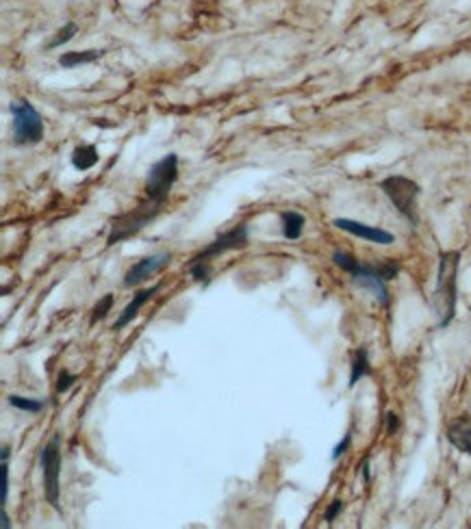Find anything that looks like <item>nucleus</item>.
Listing matches in <instances>:
<instances>
[{
	"label": "nucleus",
	"mask_w": 471,
	"mask_h": 529,
	"mask_svg": "<svg viewBox=\"0 0 471 529\" xmlns=\"http://www.w3.org/2000/svg\"><path fill=\"white\" fill-rule=\"evenodd\" d=\"M458 252H443L436 271V287L432 291V308L439 317V328H448L456 314V295H458Z\"/></svg>",
	"instance_id": "nucleus-1"
},
{
	"label": "nucleus",
	"mask_w": 471,
	"mask_h": 529,
	"mask_svg": "<svg viewBox=\"0 0 471 529\" xmlns=\"http://www.w3.org/2000/svg\"><path fill=\"white\" fill-rule=\"evenodd\" d=\"M161 210H163V204L146 198L135 208H130V210H126V213L113 217L111 220V230H109V237H107V245L111 248V245H118V243L135 237L137 232H142L161 213Z\"/></svg>",
	"instance_id": "nucleus-2"
},
{
	"label": "nucleus",
	"mask_w": 471,
	"mask_h": 529,
	"mask_svg": "<svg viewBox=\"0 0 471 529\" xmlns=\"http://www.w3.org/2000/svg\"><path fill=\"white\" fill-rule=\"evenodd\" d=\"M13 144L16 146H38L44 139V120L40 111L26 100H13L9 104Z\"/></svg>",
	"instance_id": "nucleus-3"
},
{
	"label": "nucleus",
	"mask_w": 471,
	"mask_h": 529,
	"mask_svg": "<svg viewBox=\"0 0 471 529\" xmlns=\"http://www.w3.org/2000/svg\"><path fill=\"white\" fill-rule=\"evenodd\" d=\"M380 189L382 193L391 200V204L397 208V213L409 220L413 226H417L419 217H417V200L421 193V187L411 181L409 176H389V178L380 181Z\"/></svg>",
	"instance_id": "nucleus-4"
},
{
	"label": "nucleus",
	"mask_w": 471,
	"mask_h": 529,
	"mask_svg": "<svg viewBox=\"0 0 471 529\" xmlns=\"http://www.w3.org/2000/svg\"><path fill=\"white\" fill-rule=\"evenodd\" d=\"M42 477H44V497L50 508L61 512V438L55 434L40 453Z\"/></svg>",
	"instance_id": "nucleus-5"
},
{
	"label": "nucleus",
	"mask_w": 471,
	"mask_h": 529,
	"mask_svg": "<svg viewBox=\"0 0 471 529\" xmlns=\"http://www.w3.org/2000/svg\"><path fill=\"white\" fill-rule=\"evenodd\" d=\"M176 181H178V157L172 152V154H165L161 161H157L150 167L148 178H146V198L159 204H165Z\"/></svg>",
	"instance_id": "nucleus-6"
},
{
	"label": "nucleus",
	"mask_w": 471,
	"mask_h": 529,
	"mask_svg": "<svg viewBox=\"0 0 471 529\" xmlns=\"http://www.w3.org/2000/svg\"><path fill=\"white\" fill-rule=\"evenodd\" d=\"M244 248H248V226L239 224V226L222 232L215 241H211L198 256L191 258V263H211V258H217L226 252L244 250Z\"/></svg>",
	"instance_id": "nucleus-7"
},
{
	"label": "nucleus",
	"mask_w": 471,
	"mask_h": 529,
	"mask_svg": "<svg viewBox=\"0 0 471 529\" xmlns=\"http://www.w3.org/2000/svg\"><path fill=\"white\" fill-rule=\"evenodd\" d=\"M172 261V254L170 252H159V254H150L146 258H140L137 263H132L124 275V287L132 289L142 285V282H146L150 275L159 273L161 269H165L167 265H170Z\"/></svg>",
	"instance_id": "nucleus-8"
},
{
	"label": "nucleus",
	"mask_w": 471,
	"mask_h": 529,
	"mask_svg": "<svg viewBox=\"0 0 471 529\" xmlns=\"http://www.w3.org/2000/svg\"><path fill=\"white\" fill-rule=\"evenodd\" d=\"M332 226L344 230V232H348V234H354L358 239H365L369 243H376V245H391V243H395V237L389 230L378 228V226H369V224H363V222H356V220L336 217V220H332Z\"/></svg>",
	"instance_id": "nucleus-9"
},
{
	"label": "nucleus",
	"mask_w": 471,
	"mask_h": 529,
	"mask_svg": "<svg viewBox=\"0 0 471 529\" xmlns=\"http://www.w3.org/2000/svg\"><path fill=\"white\" fill-rule=\"evenodd\" d=\"M161 289V285H152V287H148V289H142V291H137V293H135L132 295V300L126 304V308L120 312V317H118V319H115V324H113V330H124L132 319H135V317H137L140 314V310L157 295V291Z\"/></svg>",
	"instance_id": "nucleus-10"
},
{
	"label": "nucleus",
	"mask_w": 471,
	"mask_h": 529,
	"mask_svg": "<svg viewBox=\"0 0 471 529\" xmlns=\"http://www.w3.org/2000/svg\"><path fill=\"white\" fill-rule=\"evenodd\" d=\"M448 440L452 447H456L460 453L471 455V419L460 416L448 428Z\"/></svg>",
	"instance_id": "nucleus-11"
},
{
	"label": "nucleus",
	"mask_w": 471,
	"mask_h": 529,
	"mask_svg": "<svg viewBox=\"0 0 471 529\" xmlns=\"http://www.w3.org/2000/svg\"><path fill=\"white\" fill-rule=\"evenodd\" d=\"M352 282L356 287H361L363 291H369L374 295V300L380 306H389V289H387V280L378 273H369V275H356L352 278Z\"/></svg>",
	"instance_id": "nucleus-12"
},
{
	"label": "nucleus",
	"mask_w": 471,
	"mask_h": 529,
	"mask_svg": "<svg viewBox=\"0 0 471 529\" xmlns=\"http://www.w3.org/2000/svg\"><path fill=\"white\" fill-rule=\"evenodd\" d=\"M105 57V50H72V52H63L59 55L57 63L63 69H72L76 65H85V63H93L98 59Z\"/></svg>",
	"instance_id": "nucleus-13"
},
{
	"label": "nucleus",
	"mask_w": 471,
	"mask_h": 529,
	"mask_svg": "<svg viewBox=\"0 0 471 529\" xmlns=\"http://www.w3.org/2000/svg\"><path fill=\"white\" fill-rule=\"evenodd\" d=\"M280 222H283V237L289 241H297L307 226L305 215L297 213V210H285V213H280Z\"/></svg>",
	"instance_id": "nucleus-14"
},
{
	"label": "nucleus",
	"mask_w": 471,
	"mask_h": 529,
	"mask_svg": "<svg viewBox=\"0 0 471 529\" xmlns=\"http://www.w3.org/2000/svg\"><path fill=\"white\" fill-rule=\"evenodd\" d=\"M367 375H372V365H369V354H367V349L365 347H358L356 351H354V358H352V365H350V389H354V386L363 380V377H367Z\"/></svg>",
	"instance_id": "nucleus-15"
},
{
	"label": "nucleus",
	"mask_w": 471,
	"mask_h": 529,
	"mask_svg": "<svg viewBox=\"0 0 471 529\" xmlns=\"http://www.w3.org/2000/svg\"><path fill=\"white\" fill-rule=\"evenodd\" d=\"M98 148L93 144H83V146H76L74 152H72V165L74 169L79 171H87L91 169L96 163H98Z\"/></svg>",
	"instance_id": "nucleus-16"
},
{
	"label": "nucleus",
	"mask_w": 471,
	"mask_h": 529,
	"mask_svg": "<svg viewBox=\"0 0 471 529\" xmlns=\"http://www.w3.org/2000/svg\"><path fill=\"white\" fill-rule=\"evenodd\" d=\"M7 402L16 410L30 412V414H38V412H42L46 408V399H30V397H22V395H9Z\"/></svg>",
	"instance_id": "nucleus-17"
},
{
	"label": "nucleus",
	"mask_w": 471,
	"mask_h": 529,
	"mask_svg": "<svg viewBox=\"0 0 471 529\" xmlns=\"http://www.w3.org/2000/svg\"><path fill=\"white\" fill-rule=\"evenodd\" d=\"M111 308H113V295H111V293H107V295L100 297V300H98V304L93 306L89 324H91V326H96L98 322H103L105 317L111 312Z\"/></svg>",
	"instance_id": "nucleus-18"
},
{
	"label": "nucleus",
	"mask_w": 471,
	"mask_h": 529,
	"mask_svg": "<svg viewBox=\"0 0 471 529\" xmlns=\"http://www.w3.org/2000/svg\"><path fill=\"white\" fill-rule=\"evenodd\" d=\"M76 33H79V26H76L74 22H67L63 28H59V30H57V38L48 44V48H61L63 44L72 42Z\"/></svg>",
	"instance_id": "nucleus-19"
},
{
	"label": "nucleus",
	"mask_w": 471,
	"mask_h": 529,
	"mask_svg": "<svg viewBox=\"0 0 471 529\" xmlns=\"http://www.w3.org/2000/svg\"><path fill=\"white\" fill-rule=\"evenodd\" d=\"M9 497V460H3L0 465V506L7 504Z\"/></svg>",
	"instance_id": "nucleus-20"
},
{
	"label": "nucleus",
	"mask_w": 471,
	"mask_h": 529,
	"mask_svg": "<svg viewBox=\"0 0 471 529\" xmlns=\"http://www.w3.org/2000/svg\"><path fill=\"white\" fill-rule=\"evenodd\" d=\"M79 377L74 373H67V371H61L59 373V382H57V393H65L72 389V384L76 382Z\"/></svg>",
	"instance_id": "nucleus-21"
},
{
	"label": "nucleus",
	"mask_w": 471,
	"mask_h": 529,
	"mask_svg": "<svg viewBox=\"0 0 471 529\" xmlns=\"http://www.w3.org/2000/svg\"><path fill=\"white\" fill-rule=\"evenodd\" d=\"M350 445H352V432H346V436H344L339 443H336L334 449H332V455H330L332 460H339V457L350 449Z\"/></svg>",
	"instance_id": "nucleus-22"
},
{
	"label": "nucleus",
	"mask_w": 471,
	"mask_h": 529,
	"mask_svg": "<svg viewBox=\"0 0 471 529\" xmlns=\"http://www.w3.org/2000/svg\"><path fill=\"white\" fill-rule=\"evenodd\" d=\"M344 508H346V504H344L341 499L332 501V504L328 506V510H326V523H334L336 516H339V514L344 512Z\"/></svg>",
	"instance_id": "nucleus-23"
},
{
	"label": "nucleus",
	"mask_w": 471,
	"mask_h": 529,
	"mask_svg": "<svg viewBox=\"0 0 471 529\" xmlns=\"http://www.w3.org/2000/svg\"><path fill=\"white\" fill-rule=\"evenodd\" d=\"M385 423H387V434H395L399 430V416L395 412H387Z\"/></svg>",
	"instance_id": "nucleus-24"
},
{
	"label": "nucleus",
	"mask_w": 471,
	"mask_h": 529,
	"mask_svg": "<svg viewBox=\"0 0 471 529\" xmlns=\"http://www.w3.org/2000/svg\"><path fill=\"white\" fill-rule=\"evenodd\" d=\"M0 518H3V523H0V527H3V529H9V527H11V521H9V514H7L5 506H0Z\"/></svg>",
	"instance_id": "nucleus-25"
},
{
	"label": "nucleus",
	"mask_w": 471,
	"mask_h": 529,
	"mask_svg": "<svg viewBox=\"0 0 471 529\" xmlns=\"http://www.w3.org/2000/svg\"><path fill=\"white\" fill-rule=\"evenodd\" d=\"M361 475H363V482H365V484L372 482V475H369V460H365V462L361 465Z\"/></svg>",
	"instance_id": "nucleus-26"
}]
</instances>
